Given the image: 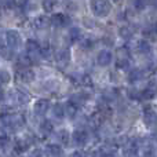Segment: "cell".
Masks as SVG:
<instances>
[{"mask_svg":"<svg viewBox=\"0 0 157 157\" xmlns=\"http://www.w3.org/2000/svg\"><path fill=\"white\" fill-rule=\"evenodd\" d=\"M90 8H91L92 14L97 17H108L112 10V3L110 0H91L90 2Z\"/></svg>","mask_w":157,"mask_h":157,"instance_id":"6da1fadb","label":"cell"},{"mask_svg":"<svg viewBox=\"0 0 157 157\" xmlns=\"http://www.w3.org/2000/svg\"><path fill=\"white\" fill-rule=\"evenodd\" d=\"M130 63V52L128 50H125L124 47L123 48H119L116 52V66L119 69H125Z\"/></svg>","mask_w":157,"mask_h":157,"instance_id":"7a4b0ae2","label":"cell"},{"mask_svg":"<svg viewBox=\"0 0 157 157\" xmlns=\"http://www.w3.org/2000/svg\"><path fill=\"white\" fill-rule=\"evenodd\" d=\"M71 138H72L73 144L76 145L77 147H83V146H86L87 142H88L90 135L86 130H76L73 134H72Z\"/></svg>","mask_w":157,"mask_h":157,"instance_id":"3957f363","label":"cell"},{"mask_svg":"<svg viewBox=\"0 0 157 157\" xmlns=\"http://www.w3.org/2000/svg\"><path fill=\"white\" fill-rule=\"evenodd\" d=\"M50 24L55 28H66L69 24H71V19H69L68 15L62 13H55L54 15L50 18Z\"/></svg>","mask_w":157,"mask_h":157,"instance_id":"277c9868","label":"cell"},{"mask_svg":"<svg viewBox=\"0 0 157 157\" xmlns=\"http://www.w3.org/2000/svg\"><path fill=\"white\" fill-rule=\"evenodd\" d=\"M4 37H6V43L8 44L10 48H13V50L18 48L19 43H21V36H19V33L17 30H7Z\"/></svg>","mask_w":157,"mask_h":157,"instance_id":"5b68a950","label":"cell"},{"mask_svg":"<svg viewBox=\"0 0 157 157\" xmlns=\"http://www.w3.org/2000/svg\"><path fill=\"white\" fill-rule=\"evenodd\" d=\"M139 94H141V98H144V99H152V98H155L157 94V81L156 80L149 81L146 84V87Z\"/></svg>","mask_w":157,"mask_h":157,"instance_id":"8992f818","label":"cell"},{"mask_svg":"<svg viewBox=\"0 0 157 157\" xmlns=\"http://www.w3.org/2000/svg\"><path fill=\"white\" fill-rule=\"evenodd\" d=\"M55 61H57V63L61 66V68L68 66L69 61H71V51H69L68 48L58 50L57 54H55Z\"/></svg>","mask_w":157,"mask_h":157,"instance_id":"52a82bcc","label":"cell"},{"mask_svg":"<svg viewBox=\"0 0 157 157\" xmlns=\"http://www.w3.org/2000/svg\"><path fill=\"white\" fill-rule=\"evenodd\" d=\"M26 54L30 57V59H36L40 55V44L35 40H28L26 41Z\"/></svg>","mask_w":157,"mask_h":157,"instance_id":"ba28073f","label":"cell"},{"mask_svg":"<svg viewBox=\"0 0 157 157\" xmlns=\"http://www.w3.org/2000/svg\"><path fill=\"white\" fill-rule=\"evenodd\" d=\"M50 109V102L47 99H39L37 102L33 105V113L36 114V116H44V114L48 112Z\"/></svg>","mask_w":157,"mask_h":157,"instance_id":"9c48e42d","label":"cell"},{"mask_svg":"<svg viewBox=\"0 0 157 157\" xmlns=\"http://www.w3.org/2000/svg\"><path fill=\"white\" fill-rule=\"evenodd\" d=\"M139 153V142L135 139H131L127 142L124 147V155L127 157H136Z\"/></svg>","mask_w":157,"mask_h":157,"instance_id":"30bf717a","label":"cell"},{"mask_svg":"<svg viewBox=\"0 0 157 157\" xmlns=\"http://www.w3.org/2000/svg\"><path fill=\"white\" fill-rule=\"evenodd\" d=\"M113 61V54H112L109 50H101L99 54L97 57V62L99 66H108L109 63Z\"/></svg>","mask_w":157,"mask_h":157,"instance_id":"8fae6325","label":"cell"},{"mask_svg":"<svg viewBox=\"0 0 157 157\" xmlns=\"http://www.w3.org/2000/svg\"><path fill=\"white\" fill-rule=\"evenodd\" d=\"M18 77L24 83H30L35 80V72L30 68H19L18 69Z\"/></svg>","mask_w":157,"mask_h":157,"instance_id":"7c38bea8","label":"cell"},{"mask_svg":"<svg viewBox=\"0 0 157 157\" xmlns=\"http://www.w3.org/2000/svg\"><path fill=\"white\" fill-rule=\"evenodd\" d=\"M135 50L139 52V54H150V51H152V44L149 43V40H146V39H141V40L136 41L135 44Z\"/></svg>","mask_w":157,"mask_h":157,"instance_id":"4fadbf2b","label":"cell"},{"mask_svg":"<svg viewBox=\"0 0 157 157\" xmlns=\"http://www.w3.org/2000/svg\"><path fill=\"white\" fill-rule=\"evenodd\" d=\"M144 36L145 39H149V40H157V22L147 25L146 29L144 30Z\"/></svg>","mask_w":157,"mask_h":157,"instance_id":"5bb4252c","label":"cell"},{"mask_svg":"<svg viewBox=\"0 0 157 157\" xmlns=\"http://www.w3.org/2000/svg\"><path fill=\"white\" fill-rule=\"evenodd\" d=\"M33 25H35L36 29H46V28L50 25V18L47 15H39L35 18Z\"/></svg>","mask_w":157,"mask_h":157,"instance_id":"9a60e30c","label":"cell"},{"mask_svg":"<svg viewBox=\"0 0 157 157\" xmlns=\"http://www.w3.org/2000/svg\"><path fill=\"white\" fill-rule=\"evenodd\" d=\"M142 78H144V72L141 71V69H131L130 72H128V81L132 84L138 83V81H141Z\"/></svg>","mask_w":157,"mask_h":157,"instance_id":"2e32d148","label":"cell"},{"mask_svg":"<svg viewBox=\"0 0 157 157\" xmlns=\"http://www.w3.org/2000/svg\"><path fill=\"white\" fill-rule=\"evenodd\" d=\"M47 153H48L50 157H62L63 156L62 147H61V145H57V144L48 145L47 146Z\"/></svg>","mask_w":157,"mask_h":157,"instance_id":"e0dca14e","label":"cell"},{"mask_svg":"<svg viewBox=\"0 0 157 157\" xmlns=\"http://www.w3.org/2000/svg\"><path fill=\"white\" fill-rule=\"evenodd\" d=\"M90 98L91 97H90V94H87V92H77V94H75L73 97H72L71 101L75 103V105L80 106V105H83V103H86Z\"/></svg>","mask_w":157,"mask_h":157,"instance_id":"ac0fdd59","label":"cell"},{"mask_svg":"<svg viewBox=\"0 0 157 157\" xmlns=\"http://www.w3.org/2000/svg\"><path fill=\"white\" fill-rule=\"evenodd\" d=\"M77 112H78V106L75 105L72 101H69V102L65 105V114L69 117V119H75V117L77 116Z\"/></svg>","mask_w":157,"mask_h":157,"instance_id":"d6986e66","label":"cell"},{"mask_svg":"<svg viewBox=\"0 0 157 157\" xmlns=\"http://www.w3.org/2000/svg\"><path fill=\"white\" fill-rule=\"evenodd\" d=\"M30 65H32V59H30V57L28 54H22L18 57V61H17V66L19 68H30Z\"/></svg>","mask_w":157,"mask_h":157,"instance_id":"ffe728a7","label":"cell"},{"mask_svg":"<svg viewBox=\"0 0 157 157\" xmlns=\"http://www.w3.org/2000/svg\"><path fill=\"white\" fill-rule=\"evenodd\" d=\"M119 36L121 39H124V40H130L131 37L134 36V30L131 26H127V25H124V26H121L119 29Z\"/></svg>","mask_w":157,"mask_h":157,"instance_id":"44dd1931","label":"cell"},{"mask_svg":"<svg viewBox=\"0 0 157 157\" xmlns=\"http://www.w3.org/2000/svg\"><path fill=\"white\" fill-rule=\"evenodd\" d=\"M52 114H54L57 119H63L66 116L65 114V106L61 105V103H57V105L52 106Z\"/></svg>","mask_w":157,"mask_h":157,"instance_id":"7402d4cb","label":"cell"},{"mask_svg":"<svg viewBox=\"0 0 157 157\" xmlns=\"http://www.w3.org/2000/svg\"><path fill=\"white\" fill-rule=\"evenodd\" d=\"M80 46H81V48H83V50L90 51V50L95 46V41H94V39H92V37H81Z\"/></svg>","mask_w":157,"mask_h":157,"instance_id":"603a6c76","label":"cell"},{"mask_svg":"<svg viewBox=\"0 0 157 157\" xmlns=\"http://www.w3.org/2000/svg\"><path fill=\"white\" fill-rule=\"evenodd\" d=\"M57 136H58V141L61 142V145H68L69 141H71V134L66 130H61L57 134Z\"/></svg>","mask_w":157,"mask_h":157,"instance_id":"cb8c5ba5","label":"cell"},{"mask_svg":"<svg viewBox=\"0 0 157 157\" xmlns=\"http://www.w3.org/2000/svg\"><path fill=\"white\" fill-rule=\"evenodd\" d=\"M69 37H71V41H72V43H75V41H77L78 39H81V32H80V29H78L77 26H72L71 30H69Z\"/></svg>","mask_w":157,"mask_h":157,"instance_id":"d4e9b609","label":"cell"},{"mask_svg":"<svg viewBox=\"0 0 157 157\" xmlns=\"http://www.w3.org/2000/svg\"><path fill=\"white\" fill-rule=\"evenodd\" d=\"M40 131L44 134V135H48V134L52 131V123L50 121V120H44L40 125Z\"/></svg>","mask_w":157,"mask_h":157,"instance_id":"484cf974","label":"cell"},{"mask_svg":"<svg viewBox=\"0 0 157 157\" xmlns=\"http://www.w3.org/2000/svg\"><path fill=\"white\" fill-rule=\"evenodd\" d=\"M11 77H10V73L4 69H0V84H7L10 83Z\"/></svg>","mask_w":157,"mask_h":157,"instance_id":"4316f807","label":"cell"},{"mask_svg":"<svg viewBox=\"0 0 157 157\" xmlns=\"http://www.w3.org/2000/svg\"><path fill=\"white\" fill-rule=\"evenodd\" d=\"M78 83H80L81 86H86V87H91V86H92V84H91V77H90L88 75H86V73L80 75Z\"/></svg>","mask_w":157,"mask_h":157,"instance_id":"83f0119b","label":"cell"},{"mask_svg":"<svg viewBox=\"0 0 157 157\" xmlns=\"http://www.w3.org/2000/svg\"><path fill=\"white\" fill-rule=\"evenodd\" d=\"M40 55L43 58H50V55H51V47L48 44L40 46Z\"/></svg>","mask_w":157,"mask_h":157,"instance_id":"f1b7e54d","label":"cell"},{"mask_svg":"<svg viewBox=\"0 0 157 157\" xmlns=\"http://www.w3.org/2000/svg\"><path fill=\"white\" fill-rule=\"evenodd\" d=\"M134 6H135V8L138 11H142L146 8L147 6V0H134Z\"/></svg>","mask_w":157,"mask_h":157,"instance_id":"f546056e","label":"cell"},{"mask_svg":"<svg viewBox=\"0 0 157 157\" xmlns=\"http://www.w3.org/2000/svg\"><path fill=\"white\" fill-rule=\"evenodd\" d=\"M55 7V0H43V8L44 11H51Z\"/></svg>","mask_w":157,"mask_h":157,"instance_id":"4dcf8cb0","label":"cell"},{"mask_svg":"<svg viewBox=\"0 0 157 157\" xmlns=\"http://www.w3.org/2000/svg\"><path fill=\"white\" fill-rule=\"evenodd\" d=\"M8 145H10V138L6 135L0 136V149H7Z\"/></svg>","mask_w":157,"mask_h":157,"instance_id":"1f68e13d","label":"cell"},{"mask_svg":"<svg viewBox=\"0 0 157 157\" xmlns=\"http://www.w3.org/2000/svg\"><path fill=\"white\" fill-rule=\"evenodd\" d=\"M2 4L4 8H7V10H10V8L15 7V0H2Z\"/></svg>","mask_w":157,"mask_h":157,"instance_id":"d6a6232c","label":"cell"},{"mask_svg":"<svg viewBox=\"0 0 157 157\" xmlns=\"http://www.w3.org/2000/svg\"><path fill=\"white\" fill-rule=\"evenodd\" d=\"M28 4H29V0H18V7L22 10H25Z\"/></svg>","mask_w":157,"mask_h":157,"instance_id":"836d02e7","label":"cell"},{"mask_svg":"<svg viewBox=\"0 0 157 157\" xmlns=\"http://www.w3.org/2000/svg\"><path fill=\"white\" fill-rule=\"evenodd\" d=\"M71 157H84V155L81 152H78V150H76V152H73L71 155Z\"/></svg>","mask_w":157,"mask_h":157,"instance_id":"e575fe53","label":"cell"},{"mask_svg":"<svg viewBox=\"0 0 157 157\" xmlns=\"http://www.w3.org/2000/svg\"><path fill=\"white\" fill-rule=\"evenodd\" d=\"M152 138L155 139V141L157 142V131H155V132H153V135H152Z\"/></svg>","mask_w":157,"mask_h":157,"instance_id":"d590c367","label":"cell"},{"mask_svg":"<svg viewBox=\"0 0 157 157\" xmlns=\"http://www.w3.org/2000/svg\"><path fill=\"white\" fill-rule=\"evenodd\" d=\"M112 2H113V3H117V2H119V0H112Z\"/></svg>","mask_w":157,"mask_h":157,"instance_id":"8d00e7d4","label":"cell"},{"mask_svg":"<svg viewBox=\"0 0 157 157\" xmlns=\"http://www.w3.org/2000/svg\"><path fill=\"white\" fill-rule=\"evenodd\" d=\"M0 3H2V0H0Z\"/></svg>","mask_w":157,"mask_h":157,"instance_id":"74e56055","label":"cell"}]
</instances>
